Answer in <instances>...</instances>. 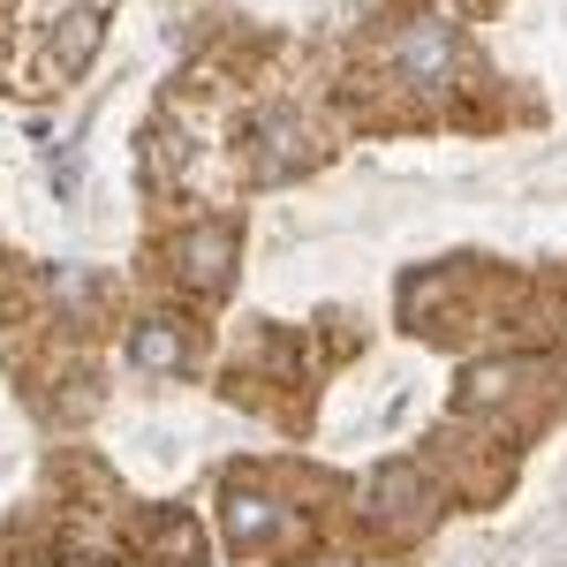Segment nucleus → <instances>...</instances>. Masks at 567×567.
Here are the masks:
<instances>
[{
	"instance_id": "1",
	"label": "nucleus",
	"mask_w": 567,
	"mask_h": 567,
	"mask_svg": "<svg viewBox=\"0 0 567 567\" xmlns=\"http://www.w3.org/2000/svg\"><path fill=\"white\" fill-rule=\"evenodd\" d=\"M175 333H167V326H144V333H136V363H144V371H167V363H175Z\"/></svg>"
}]
</instances>
